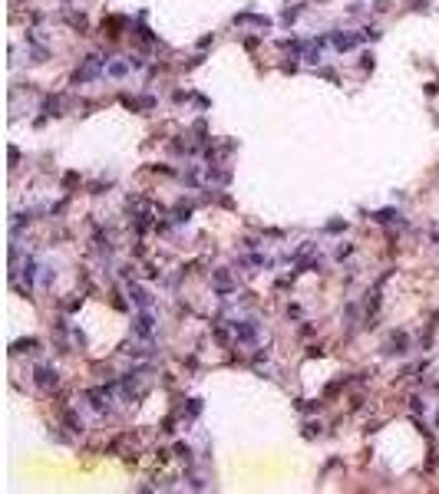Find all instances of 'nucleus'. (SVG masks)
I'll return each mask as SVG.
<instances>
[{
    "label": "nucleus",
    "instance_id": "72a5a7b5",
    "mask_svg": "<svg viewBox=\"0 0 439 494\" xmlns=\"http://www.w3.org/2000/svg\"><path fill=\"white\" fill-rule=\"evenodd\" d=\"M307 356H311V359L317 356V359H320V356H324V349H320V346H311V349H307Z\"/></svg>",
    "mask_w": 439,
    "mask_h": 494
},
{
    "label": "nucleus",
    "instance_id": "393cba45",
    "mask_svg": "<svg viewBox=\"0 0 439 494\" xmlns=\"http://www.w3.org/2000/svg\"><path fill=\"white\" fill-rule=\"evenodd\" d=\"M340 231H347V221H343V218L327 221V234H340Z\"/></svg>",
    "mask_w": 439,
    "mask_h": 494
},
{
    "label": "nucleus",
    "instance_id": "b1692460",
    "mask_svg": "<svg viewBox=\"0 0 439 494\" xmlns=\"http://www.w3.org/2000/svg\"><path fill=\"white\" fill-rule=\"evenodd\" d=\"M357 313H360V306H357V303H347V310H343V320H347V326H353V323H357Z\"/></svg>",
    "mask_w": 439,
    "mask_h": 494
},
{
    "label": "nucleus",
    "instance_id": "4be33fe9",
    "mask_svg": "<svg viewBox=\"0 0 439 494\" xmlns=\"http://www.w3.org/2000/svg\"><path fill=\"white\" fill-rule=\"evenodd\" d=\"M409 408H413L416 415H419V412L426 415V412H429V405H426V395H419V392H416V395H409Z\"/></svg>",
    "mask_w": 439,
    "mask_h": 494
},
{
    "label": "nucleus",
    "instance_id": "a211bd4d",
    "mask_svg": "<svg viewBox=\"0 0 439 494\" xmlns=\"http://www.w3.org/2000/svg\"><path fill=\"white\" fill-rule=\"evenodd\" d=\"M37 349H40V339H17L14 346H10V353L14 356H24V353H37Z\"/></svg>",
    "mask_w": 439,
    "mask_h": 494
},
{
    "label": "nucleus",
    "instance_id": "4468645a",
    "mask_svg": "<svg viewBox=\"0 0 439 494\" xmlns=\"http://www.w3.org/2000/svg\"><path fill=\"white\" fill-rule=\"evenodd\" d=\"M192 211H195L192 201H178L175 208H172V214H168V218L175 221V224H188V221H192Z\"/></svg>",
    "mask_w": 439,
    "mask_h": 494
},
{
    "label": "nucleus",
    "instance_id": "bb28decb",
    "mask_svg": "<svg viewBox=\"0 0 439 494\" xmlns=\"http://www.w3.org/2000/svg\"><path fill=\"white\" fill-rule=\"evenodd\" d=\"M350 254H353V244H340V247L334 251V257H337V260H347Z\"/></svg>",
    "mask_w": 439,
    "mask_h": 494
},
{
    "label": "nucleus",
    "instance_id": "6e6552de",
    "mask_svg": "<svg viewBox=\"0 0 439 494\" xmlns=\"http://www.w3.org/2000/svg\"><path fill=\"white\" fill-rule=\"evenodd\" d=\"M33 385L43 389V392H53L56 385H60V369L53 362H40V366L33 369Z\"/></svg>",
    "mask_w": 439,
    "mask_h": 494
},
{
    "label": "nucleus",
    "instance_id": "a878e982",
    "mask_svg": "<svg viewBox=\"0 0 439 494\" xmlns=\"http://www.w3.org/2000/svg\"><path fill=\"white\" fill-rule=\"evenodd\" d=\"M320 435V422H307L304 425V438H317Z\"/></svg>",
    "mask_w": 439,
    "mask_h": 494
},
{
    "label": "nucleus",
    "instance_id": "aec40b11",
    "mask_svg": "<svg viewBox=\"0 0 439 494\" xmlns=\"http://www.w3.org/2000/svg\"><path fill=\"white\" fill-rule=\"evenodd\" d=\"M63 422H66V428H70V431H83V428H86V425H83V418L76 415L73 408H63Z\"/></svg>",
    "mask_w": 439,
    "mask_h": 494
},
{
    "label": "nucleus",
    "instance_id": "c85d7f7f",
    "mask_svg": "<svg viewBox=\"0 0 439 494\" xmlns=\"http://www.w3.org/2000/svg\"><path fill=\"white\" fill-rule=\"evenodd\" d=\"M198 415H201V402L192 399V402H188V418H198Z\"/></svg>",
    "mask_w": 439,
    "mask_h": 494
},
{
    "label": "nucleus",
    "instance_id": "412c9836",
    "mask_svg": "<svg viewBox=\"0 0 439 494\" xmlns=\"http://www.w3.org/2000/svg\"><path fill=\"white\" fill-rule=\"evenodd\" d=\"M66 20H70V27H76V30H86L89 27L86 14H76V10H66Z\"/></svg>",
    "mask_w": 439,
    "mask_h": 494
},
{
    "label": "nucleus",
    "instance_id": "2eb2a0df",
    "mask_svg": "<svg viewBox=\"0 0 439 494\" xmlns=\"http://www.w3.org/2000/svg\"><path fill=\"white\" fill-rule=\"evenodd\" d=\"M370 218H373L376 224H399V228L406 224V221H403V214H399V211H393V208H383V211H373Z\"/></svg>",
    "mask_w": 439,
    "mask_h": 494
},
{
    "label": "nucleus",
    "instance_id": "1a4fd4ad",
    "mask_svg": "<svg viewBox=\"0 0 439 494\" xmlns=\"http://www.w3.org/2000/svg\"><path fill=\"white\" fill-rule=\"evenodd\" d=\"M126 293H129V300H132L136 310H152V306H155L152 290H149V287H142L139 280H126Z\"/></svg>",
    "mask_w": 439,
    "mask_h": 494
},
{
    "label": "nucleus",
    "instance_id": "6ab92c4d",
    "mask_svg": "<svg viewBox=\"0 0 439 494\" xmlns=\"http://www.w3.org/2000/svg\"><path fill=\"white\" fill-rule=\"evenodd\" d=\"M304 14V4H294V7H284V14H281V24L284 27H291V24H297V17Z\"/></svg>",
    "mask_w": 439,
    "mask_h": 494
},
{
    "label": "nucleus",
    "instance_id": "39448f33",
    "mask_svg": "<svg viewBox=\"0 0 439 494\" xmlns=\"http://www.w3.org/2000/svg\"><path fill=\"white\" fill-rule=\"evenodd\" d=\"M211 287H215V293L222 300H232L235 293H238V280H235L232 267H215V270H211Z\"/></svg>",
    "mask_w": 439,
    "mask_h": 494
},
{
    "label": "nucleus",
    "instance_id": "423d86ee",
    "mask_svg": "<svg viewBox=\"0 0 439 494\" xmlns=\"http://www.w3.org/2000/svg\"><path fill=\"white\" fill-rule=\"evenodd\" d=\"M330 47L337 50V53H350V50H357L360 43H367L363 40V30H330Z\"/></svg>",
    "mask_w": 439,
    "mask_h": 494
},
{
    "label": "nucleus",
    "instance_id": "9d476101",
    "mask_svg": "<svg viewBox=\"0 0 439 494\" xmlns=\"http://www.w3.org/2000/svg\"><path fill=\"white\" fill-rule=\"evenodd\" d=\"M132 336H139V339L155 336V313H152V310H139V313L132 316Z\"/></svg>",
    "mask_w": 439,
    "mask_h": 494
},
{
    "label": "nucleus",
    "instance_id": "f704fd0d",
    "mask_svg": "<svg viewBox=\"0 0 439 494\" xmlns=\"http://www.w3.org/2000/svg\"><path fill=\"white\" fill-rule=\"evenodd\" d=\"M432 241H436V244H439V231H432Z\"/></svg>",
    "mask_w": 439,
    "mask_h": 494
},
{
    "label": "nucleus",
    "instance_id": "2f4dec72",
    "mask_svg": "<svg viewBox=\"0 0 439 494\" xmlns=\"http://www.w3.org/2000/svg\"><path fill=\"white\" fill-rule=\"evenodd\" d=\"M129 63H132V70H145V56H129Z\"/></svg>",
    "mask_w": 439,
    "mask_h": 494
},
{
    "label": "nucleus",
    "instance_id": "f3484780",
    "mask_svg": "<svg viewBox=\"0 0 439 494\" xmlns=\"http://www.w3.org/2000/svg\"><path fill=\"white\" fill-rule=\"evenodd\" d=\"M43 116H63V96H43Z\"/></svg>",
    "mask_w": 439,
    "mask_h": 494
},
{
    "label": "nucleus",
    "instance_id": "0eeeda50",
    "mask_svg": "<svg viewBox=\"0 0 439 494\" xmlns=\"http://www.w3.org/2000/svg\"><path fill=\"white\" fill-rule=\"evenodd\" d=\"M383 356L386 359H403V356L409 353V333H403V329H396V333H390V336L383 339Z\"/></svg>",
    "mask_w": 439,
    "mask_h": 494
},
{
    "label": "nucleus",
    "instance_id": "f03ea898",
    "mask_svg": "<svg viewBox=\"0 0 439 494\" xmlns=\"http://www.w3.org/2000/svg\"><path fill=\"white\" fill-rule=\"evenodd\" d=\"M232 326V336L238 346H258L261 343V323L255 316H235V320H225Z\"/></svg>",
    "mask_w": 439,
    "mask_h": 494
},
{
    "label": "nucleus",
    "instance_id": "e433bc0d",
    "mask_svg": "<svg viewBox=\"0 0 439 494\" xmlns=\"http://www.w3.org/2000/svg\"><path fill=\"white\" fill-rule=\"evenodd\" d=\"M63 4H66V0H63Z\"/></svg>",
    "mask_w": 439,
    "mask_h": 494
},
{
    "label": "nucleus",
    "instance_id": "dca6fc26",
    "mask_svg": "<svg viewBox=\"0 0 439 494\" xmlns=\"http://www.w3.org/2000/svg\"><path fill=\"white\" fill-rule=\"evenodd\" d=\"M175 458L185 464V468H195V464H198V461H195V451H192V445H188V441H178V445H175Z\"/></svg>",
    "mask_w": 439,
    "mask_h": 494
},
{
    "label": "nucleus",
    "instance_id": "9b49d317",
    "mask_svg": "<svg viewBox=\"0 0 439 494\" xmlns=\"http://www.w3.org/2000/svg\"><path fill=\"white\" fill-rule=\"evenodd\" d=\"M235 24L238 27H258V30H268L271 27V17H264V14H251V10H241V14H235Z\"/></svg>",
    "mask_w": 439,
    "mask_h": 494
},
{
    "label": "nucleus",
    "instance_id": "7ed1b4c3",
    "mask_svg": "<svg viewBox=\"0 0 439 494\" xmlns=\"http://www.w3.org/2000/svg\"><path fill=\"white\" fill-rule=\"evenodd\" d=\"M106 56H99V53H89L86 60H83L80 66H76V73L70 76V83L73 86H86V83H93V79H99V76H106Z\"/></svg>",
    "mask_w": 439,
    "mask_h": 494
},
{
    "label": "nucleus",
    "instance_id": "c9c22d12",
    "mask_svg": "<svg viewBox=\"0 0 439 494\" xmlns=\"http://www.w3.org/2000/svg\"><path fill=\"white\" fill-rule=\"evenodd\" d=\"M436 425H439V412H436Z\"/></svg>",
    "mask_w": 439,
    "mask_h": 494
},
{
    "label": "nucleus",
    "instance_id": "7c9ffc66",
    "mask_svg": "<svg viewBox=\"0 0 439 494\" xmlns=\"http://www.w3.org/2000/svg\"><path fill=\"white\" fill-rule=\"evenodd\" d=\"M360 70H373V53H363V56H360Z\"/></svg>",
    "mask_w": 439,
    "mask_h": 494
},
{
    "label": "nucleus",
    "instance_id": "f257e3e1",
    "mask_svg": "<svg viewBox=\"0 0 439 494\" xmlns=\"http://www.w3.org/2000/svg\"><path fill=\"white\" fill-rule=\"evenodd\" d=\"M145 392H149V369L145 366L129 369L126 376L116 379V395L122 402H139V399H145Z\"/></svg>",
    "mask_w": 439,
    "mask_h": 494
},
{
    "label": "nucleus",
    "instance_id": "f8f14e48",
    "mask_svg": "<svg viewBox=\"0 0 439 494\" xmlns=\"http://www.w3.org/2000/svg\"><path fill=\"white\" fill-rule=\"evenodd\" d=\"M129 73H132L129 56H116V60H109V63H106V76H109V79H126Z\"/></svg>",
    "mask_w": 439,
    "mask_h": 494
},
{
    "label": "nucleus",
    "instance_id": "20e7f679",
    "mask_svg": "<svg viewBox=\"0 0 439 494\" xmlns=\"http://www.w3.org/2000/svg\"><path fill=\"white\" fill-rule=\"evenodd\" d=\"M112 395H116V379H109L106 385L86 389V402L93 405V412H99V415H109L112 412Z\"/></svg>",
    "mask_w": 439,
    "mask_h": 494
},
{
    "label": "nucleus",
    "instance_id": "473e14b6",
    "mask_svg": "<svg viewBox=\"0 0 439 494\" xmlns=\"http://www.w3.org/2000/svg\"><path fill=\"white\" fill-rule=\"evenodd\" d=\"M288 316H294V320H301V306H297V303H291V306H288Z\"/></svg>",
    "mask_w": 439,
    "mask_h": 494
},
{
    "label": "nucleus",
    "instance_id": "5701e85b",
    "mask_svg": "<svg viewBox=\"0 0 439 494\" xmlns=\"http://www.w3.org/2000/svg\"><path fill=\"white\" fill-rule=\"evenodd\" d=\"M53 280H56V270L50 264H43L40 267V283H43V287H53Z\"/></svg>",
    "mask_w": 439,
    "mask_h": 494
},
{
    "label": "nucleus",
    "instance_id": "ddd939ff",
    "mask_svg": "<svg viewBox=\"0 0 439 494\" xmlns=\"http://www.w3.org/2000/svg\"><path fill=\"white\" fill-rule=\"evenodd\" d=\"M122 102H126L132 112H152L159 99H155V96H122Z\"/></svg>",
    "mask_w": 439,
    "mask_h": 494
},
{
    "label": "nucleus",
    "instance_id": "cd10ccee",
    "mask_svg": "<svg viewBox=\"0 0 439 494\" xmlns=\"http://www.w3.org/2000/svg\"><path fill=\"white\" fill-rule=\"evenodd\" d=\"M297 408H301V412H317V408H320V402H311V399H297Z\"/></svg>",
    "mask_w": 439,
    "mask_h": 494
},
{
    "label": "nucleus",
    "instance_id": "c756f323",
    "mask_svg": "<svg viewBox=\"0 0 439 494\" xmlns=\"http://www.w3.org/2000/svg\"><path fill=\"white\" fill-rule=\"evenodd\" d=\"M363 40H370V43H376V40H380V30H376V27H367V30H363Z\"/></svg>",
    "mask_w": 439,
    "mask_h": 494
}]
</instances>
